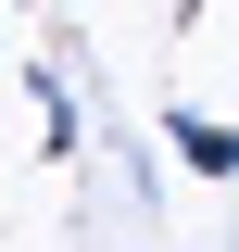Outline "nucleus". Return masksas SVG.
I'll use <instances>...</instances> for the list:
<instances>
[{
    "label": "nucleus",
    "mask_w": 239,
    "mask_h": 252,
    "mask_svg": "<svg viewBox=\"0 0 239 252\" xmlns=\"http://www.w3.org/2000/svg\"><path fill=\"white\" fill-rule=\"evenodd\" d=\"M164 152H177L189 177H239V126H214V114H164Z\"/></svg>",
    "instance_id": "f257e3e1"
},
{
    "label": "nucleus",
    "mask_w": 239,
    "mask_h": 252,
    "mask_svg": "<svg viewBox=\"0 0 239 252\" xmlns=\"http://www.w3.org/2000/svg\"><path fill=\"white\" fill-rule=\"evenodd\" d=\"M38 126H51V152H76V89L63 76H38Z\"/></svg>",
    "instance_id": "f03ea898"
}]
</instances>
